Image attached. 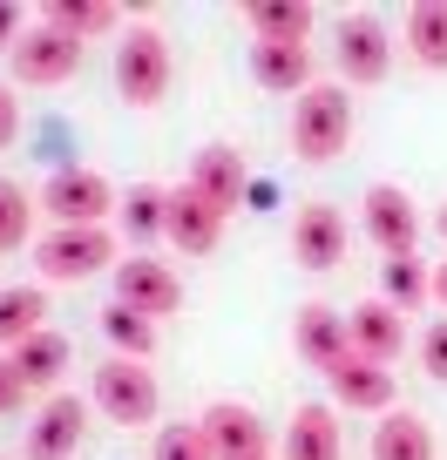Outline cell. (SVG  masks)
<instances>
[{
	"label": "cell",
	"instance_id": "obj_36",
	"mask_svg": "<svg viewBox=\"0 0 447 460\" xmlns=\"http://www.w3.org/2000/svg\"><path fill=\"white\" fill-rule=\"evenodd\" d=\"M441 237H447V210H441Z\"/></svg>",
	"mask_w": 447,
	"mask_h": 460
},
{
	"label": "cell",
	"instance_id": "obj_8",
	"mask_svg": "<svg viewBox=\"0 0 447 460\" xmlns=\"http://www.w3.org/2000/svg\"><path fill=\"white\" fill-rule=\"evenodd\" d=\"M116 305H130L143 318H170V312H183V285L156 258H122L116 264Z\"/></svg>",
	"mask_w": 447,
	"mask_h": 460
},
{
	"label": "cell",
	"instance_id": "obj_21",
	"mask_svg": "<svg viewBox=\"0 0 447 460\" xmlns=\"http://www.w3.org/2000/svg\"><path fill=\"white\" fill-rule=\"evenodd\" d=\"M373 460H434V427L420 413H387L373 427Z\"/></svg>",
	"mask_w": 447,
	"mask_h": 460
},
{
	"label": "cell",
	"instance_id": "obj_25",
	"mask_svg": "<svg viewBox=\"0 0 447 460\" xmlns=\"http://www.w3.org/2000/svg\"><path fill=\"white\" fill-rule=\"evenodd\" d=\"M102 332L116 345V359H149V352H156V318L130 312V305H109V312H102Z\"/></svg>",
	"mask_w": 447,
	"mask_h": 460
},
{
	"label": "cell",
	"instance_id": "obj_2",
	"mask_svg": "<svg viewBox=\"0 0 447 460\" xmlns=\"http://www.w3.org/2000/svg\"><path fill=\"white\" fill-rule=\"evenodd\" d=\"M34 264H41V278L48 285H82V278H95V271H116V237L102 224H75V230H55L41 251H34Z\"/></svg>",
	"mask_w": 447,
	"mask_h": 460
},
{
	"label": "cell",
	"instance_id": "obj_20",
	"mask_svg": "<svg viewBox=\"0 0 447 460\" xmlns=\"http://www.w3.org/2000/svg\"><path fill=\"white\" fill-rule=\"evenodd\" d=\"M7 359H14V373H21V386H28V393H48V386L61 379V366H68V339L41 325L34 339H21Z\"/></svg>",
	"mask_w": 447,
	"mask_h": 460
},
{
	"label": "cell",
	"instance_id": "obj_17",
	"mask_svg": "<svg viewBox=\"0 0 447 460\" xmlns=\"http://www.w3.org/2000/svg\"><path fill=\"white\" fill-rule=\"evenodd\" d=\"M346 339H353V352L387 366V359H400V345H407V318L393 312L387 298H366V305L346 312Z\"/></svg>",
	"mask_w": 447,
	"mask_h": 460
},
{
	"label": "cell",
	"instance_id": "obj_18",
	"mask_svg": "<svg viewBox=\"0 0 447 460\" xmlns=\"http://www.w3.org/2000/svg\"><path fill=\"white\" fill-rule=\"evenodd\" d=\"M251 75H258V88H272V95H305V88H312V48L251 41Z\"/></svg>",
	"mask_w": 447,
	"mask_h": 460
},
{
	"label": "cell",
	"instance_id": "obj_4",
	"mask_svg": "<svg viewBox=\"0 0 447 460\" xmlns=\"http://www.w3.org/2000/svg\"><path fill=\"white\" fill-rule=\"evenodd\" d=\"M156 373L143 359H109L95 366V413L116 420V427H149L156 420Z\"/></svg>",
	"mask_w": 447,
	"mask_h": 460
},
{
	"label": "cell",
	"instance_id": "obj_14",
	"mask_svg": "<svg viewBox=\"0 0 447 460\" xmlns=\"http://www.w3.org/2000/svg\"><path fill=\"white\" fill-rule=\"evenodd\" d=\"M203 440H210L217 460H264V420L237 400H217L203 413Z\"/></svg>",
	"mask_w": 447,
	"mask_h": 460
},
{
	"label": "cell",
	"instance_id": "obj_29",
	"mask_svg": "<svg viewBox=\"0 0 447 460\" xmlns=\"http://www.w3.org/2000/svg\"><path fill=\"white\" fill-rule=\"evenodd\" d=\"M34 210H41V203H34L21 183H7V176H0V251H21V244H28Z\"/></svg>",
	"mask_w": 447,
	"mask_h": 460
},
{
	"label": "cell",
	"instance_id": "obj_12",
	"mask_svg": "<svg viewBox=\"0 0 447 460\" xmlns=\"http://www.w3.org/2000/svg\"><path fill=\"white\" fill-rule=\"evenodd\" d=\"M82 433H88V406L61 393V400H48L41 420L28 427V447H21V460H75Z\"/></svg>",
	"mask_w": 447,
	"mask_h": 460
},
{
	"label": "cell",
	"instance_id": "obj_6",
	"mask_svg": "<svg viewBox=\"0 0 447 460\" xmlns=\"http://www.w3.org/2000/svg\"><path fill=\"white\" fill-rule=\"evenodd\" d=\"M163 237H170L183 258H210L217 237H224V210H217L203 190L176 183V190H170V210H163Z\"/></svg>",
	"mask_w": 447,
	"mask_h": 460
},
{
	"label": "cell",
	"instance_id": "obj_5",
	"mask_svg": "<svg viewBox=\"0 0 447 460\" xmlns=\"http://www.w3.org/2000/svg\"><path fill=\"white\" fill-rule=\"evenodd\" d=\"M34 203H41L61 230H75V224H102V217L116 210L122 197H116V183H109L102 170H55V176L41 183V197H34Z\"/></svg>",
	"mask_w": 447,
	"mask_h": 460
},
{
	"label": "cell",
	"instance_id": "obj_30",
	"mask_svg": "<svg viewBox=\"0 0 447 460\" xmlns=\"http://www.w3.org/2000/svg\"><path fill=\"white\" fill-rule=\"evenodd\" d=\"M149 460H217L210 440H203V427H163L156 447H149Z\"/></svg>",
	"mask_w": 447,
	"mask_h": 460
},
{
	"label": "cell",
	"instance_id": "obj_9",
	"mask_svg": "<svg viewBox=\"0 0 447 460\" xmlns=\"http://www.w3.org/2000/svg\"><path fill=\"white\" fill-rule=\"evenodd\" d=\"M366 237H373L387 258H414V244H420V210H414V197H407V190H393V183H373V190H366Z\"/></svg>",
	"mask_w": 447,
	"mask_h": 460
},
{
	"label": "cell",
	"instance_id": "obj_15",
	"mask_svg": "<svg viewBox=\"0 0 447 460\" xmlns=\"http://www.w3.org/2000/svg\"><path fill=\"white\" fill-rule=\"evenodd\" d=\"M291 345H299V359L318 366V373H332V366L353 352L346 318L332 312V305H299V318H291Z\"/></svg>",
	"mask_w": 447,
	"mask_h": 460
},
{
	"label": "cell",
	"instance_id": "obj_33",
	"mask_svg": "<svg viewBox=\"0 0 447 460\" xmlns=\"http://www.w3.org/2000/svg\"><path fill=\"white\" fill-rule=\"evenodd\" d=\"M14 136H21V95L0 88V149H14Z\"/></svg>",
	"mask_w": 447,
	"mask_h": 460
},
{
	"label": "cell",
	"instance_id": "obj_24",
	"mask_svg": "<svg viewBox=\"0 0 447 460\" xmlns=\"http://www.w3.org/2000/svg\"><path fill=\"white\" fill-rule=\"evenodd\" d=\"M407 48L420 68H447V0H420L407 14Z\"/></svg>",
	"mask_w": 447,
	"mask_h": 460
},
{
	"label": "cell",
	"instance_id": "obj_34",
	"mask_svg": "<svg viewBox=\"0 0 447 460\" xmlns=\"http://www.w3.org/2000/svg\"><path fill=\"white\" fill-rule=\"evenodd\" d=\"M21 34H28V28H21V14H14V7H0V55H14Z\"/></svg>",
	"mask_w": 447,
	"mask_h": 460
},
{
	"label": "cell",
	"instance_id": "obj_1",
	"mask_svg": "<svg viewBox=\"0 0 447 460\" xmlns=\"http://www.w3.org/2000/svg\"><path fill=\"white\" fill-rule=\"evenodd\" d=\"M346 143H353V95L312 82L299 95V109H291V149H299L305 163H332Z\"/></svg>",
	"mask_w": 447,
	"mask_h": 460
},
{
	"label": "cell",
	"instance_id": "obj_19",
	"mask_svg": "<svg viewBox=\"0 0 447 460\" xmlns=\"http://www.w3.org/2000/svg\"><path fill=\"white\" fill-rule=\"evenodd\" d=\"M285 460H346V440H339V420L332 406H299L285 427Z\"/></svg>",
	"mask_w": 447,
	"mask_h": 460
},
{
	"label": "cell",
	"instance_id": "obj_10",
	"mask_svg": "<svg viewBox=\"0 0 447 460\" xmlns=\"http://www.w3.org/2000/svg\"><path fill=\"white\" fill-rule=\"evenodd\" d=\"M387 68H393L387 28H380L373 14L339 21V75H346V82H360V88H373V82H387Z\"/></svg>",
	"mask_w": 447,
	"mask_h": 460
},
{
	"label": "cell",
	"instance_id": "obj_3",
	"mask_svg": "<svg viewBox=\"0 0 447 460\" xmlns=\"http://www.w3.org/2000/svg\"><path fill=\"white\" fill-rule=\"evenodd\" d=\"M116 88L130 109H156L170 88V41L156 28H130L116 41Z\"/></svg>",
	"mask_w": 447,
	"mask_h": 460
},
{
	"label": "cell",
	"instance_id": "obj_28",
	"mask_svg": "<svg viewBox=\"0 0 447 460\" xmlns=\"http://www.w3.org/2000/svg\"><path fill=\"white\" fill-rule=\"evenodd\" d=\"M163 210H170V190H156V183H136L130 197H122V224H130L136 244H143V237H163Z\"/></svg>",
	"mask_w": 447,
	"mask_h": 460
},
{
	"label": "cell",
	"instance_id": "obj_11",
	"mask_svg": "<svg viewBox=\"0 0 447 460\" xmlns=\"http://www.w3.org/2000/svg\"><path fill=\"white\" fill-rule=\"evenodd\" d=\"M291 258L305 271H332V264L346 258V217L332 210V203H305L291 217Z\"/></svg>",
	"mask_w": 447,
	"mask_h": 460
},
{
	"label": "cell",
	"instance_id": "obj_35",
	"mask_svg": "<svg viewBox=\"0 0 447 460\" xmlns=\"http://www.w3.org/2000/svg\"><path fill=\"white\" fill-rule=\"evenodd\" d=\"M427 298H434V305H441V312H447V264H441V271L427 278Z\"/></svg>",
	"mask_w": 447,
	"mask_h": 460
},
{
	"label": "cell",
	"instance_id": "obj_7",
	"mask_svg": "<svg viewBox=\"0 0 447 460\" xmlns=\"http://www.w3.org/2000/svg\"><path fill=\"white\" fill-rule=\"evenodd\" d=\"M75 68H82V41L55 34L48 21H41V28H28V34L14 41V75H21L28 88H61Z\"/></svg>",
	"mask_w": 447,
	"mask_h": 460
},
{
	"label": "cell",
	"instance_id": "obj_22",
	"mask_svg": "<svg viewBox=\"0 0 447 460\" xmlns=\"http://www.w3.org/2000/svg\"><path fill=\"white\" fill-rule=\"evenodd\" d=\"M245 28L258 34V41L305 48V34H312V7H305V0H251V7H245Z\"/></svg>",
	"mask_w": 447,
	"mask_h": 460
},
{
	"label": "cell",
	"instance_id": "obj_13",
	"mask_svg": "<svg viewBox=\"0 0 447 460\" xmlns=\"http://www.w3.org/2000/svg\"><path fill=\"white\" fill-rule=\"evenodd\" d=\"M326 379H332V400L353 406V413H393V373L366 352H346Z\"/></svg>",
	"mask_w": 447,
	"mask_h": 460
},
{
	"label": "cell",
	"instance_id": "obj_26",
	"mask_svg": "<svg viewBox=\"0 0 447 460\" xmlns=\"http://www.w3.org/2000/svg\"><path fill=\"white\" fill-rule=\"evenodd\" d=\"M41 312H48V298L34 285H14V291H0V345L14 352L21 339H34L41 332Z\"/></svg>",
	"mask_w": 447,
	"mask_h": 460
},
{
	"label": "cell",
	"instance_id": "obj_32",
	"mask_svg": "<svg viewBox=\"0 0 447 460\" xmlns=\"http://www.w3.org/2000/svg\"><path fill=\"white\" fill-rule=\"evenodd\" d=\"M21 400H28V386H21L14 359H7V352H0V413H21Z\"/></svg>",
	"mask_w": 447,
	"mask_h": 460
},
{
	"label": "cell",
	"instance_id": "obj_23",
	"mask_svg": "<svg viewBox=\"0 0 447 460\" xmlns=\"http://www.w3.org/2000/svg\"><path fill=\"white\" fill-rule=\"evenodd\" d=\"M41 21L55 34H68V41H95V34H116V7L109 0H48L41 7Z\"/></svg>",
	"mask_w": 447,
	"mask_h": 460
},
{
	"label": "cell",
	"instance_id": "obj_31",
	"mask_svg": "<svg viewBox=\"0 0 447 460\" xmlns=\"http://www.w3.org/2000/svg\"><path fill=\"white\" fill-rule=\"evenodd\" d=\"M420 366H427L434 379H447V318H434V325L420 332Z\"/></svg>",
	"mask_w": 447,
	"mask_h": 460
},
{
	"label": "cell",
	"instance_id": "obj_27",
	"mask_svg": "<svg viewBox=\"0 0 447 460\" xmlns=\"http://www.w3.org/2000/svg\"><path fill=\"white\" fill-rule=\"evenodd\" d=\"M380 285H387V305L400 318L427 305V271H420V258H387L380 264Z\"/></svg>",
	"mask_w": 447,
	"mask_h": 460
},
{
	"label": "cell",
	"instance_id": "obj_16",
	"mask_svg": "<svg viewBox=\"0 0 447 460\" xmlns=\"http://www.w3.org/2000/svg\"><path fill=\"white\" fill-rule=\"evenodd\" d=\"M190 190H203L217 210L231 217L237 203H245V190H251V170H245V156H237L231 143H210V149H197V163H190Z\"/></svg>",
	"mask_w": 447,
	"mask_h": 460
}]
</instances>
